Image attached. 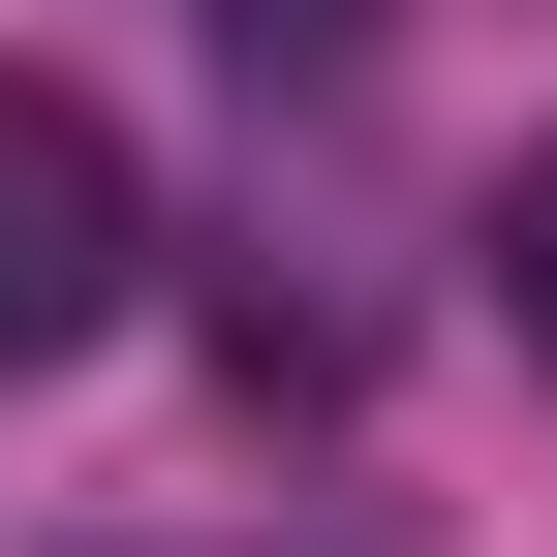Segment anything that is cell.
<instances>
[{"label": "cell", "mask_w": 557, "mask_h": 557, "mask_svg": "<svg viewBox=\"0 0 557 557\" xmlns=\"http://www.w3.org/2000/svg\"><path fill=\"white\" fill-rule=\"evenodd\" d=\"M124 278H156V156H124L62 62H0V372L124 341Z\"/></svg>", "instance_id": "cell-1"}, {"label": "cell", "mask_w": 557, "mask_h": 557, "mask_svg": "<svg viewBox=\"0 0 557 557\" xmlns=\"http://www.w3.org/2000/svg\"><path fill=\"white\" fill-rule=\"evenodd\" d=\"M496 310H527V372H557V156L496 186Z\"/></svg>", "instance_id": "cell-3"}, {"label": "cell", "mask_w": 557, "mask_h": 557, "mask_svg": "<svg viewBox=\"0 0 557 557\" xmlns=\"http://www.w3.org/2000/svg\"><path fill=\"white\" fill-rule=\"evenodd\" d=\"M248 32V94H341V62H372V0H218Z\"/></svg>", "instance_id": "cell-2"}]
</instances>
